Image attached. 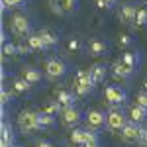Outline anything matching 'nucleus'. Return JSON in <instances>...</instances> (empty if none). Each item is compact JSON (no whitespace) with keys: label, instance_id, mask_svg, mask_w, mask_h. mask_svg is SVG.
<instances>
[{"label":"nucleus","instance_id":"f257e3e1","mask_svg":"<svg viewBox=\"0 0 147 147\" xmlns=\"http://www.w3.org/2000/svg\"><path fill=\"white\" fill-rule=\"evenodd\" d=\"M10 30L16 37H22V39H28L32 35V24H30V18L22 14V12H16L10 18Z\"/></svg>","mask_w":147,"mask_h":147},{"label":"nucleus","instance_id":"f03ea898","mask_svg":"<svg viewBox=\"0 0 147 147\" xmlns=\"http://www.w3.org/2000/svg\"><path fill=\"white\" fill-rule=\"evenodd\" d=\"M92 88H94V80H92L90 73L86 69H80L75 75V80H73V92L77 96H86Z\"/></svg>","mask_w":147,"mask_h":147},{"label":"nucleus","instance_id":"7ed1b4c3","mask_svg":"<svg viewBox=\"0 0 147 147\" xmlns=\"http://www.w3.org/2000/svg\"><path fill=\"white\" fill-rule=\"evenodd\" d=\"M18 127L22 134H34L39 127V122H37V112H32V110H22L20 116H18Z\"/></svg>","mask_w":147,"mask_h":147},{"label":"nucleus","instance_id":"20e7f679","mask_svg":"<svg viewBox=\"0 0 147 147\" xmlns=\"http://www.w3.org/2000/svg\"><path fill=\"white\" fill-rule=\"evenodd\" d=\"M43 73H45L47 79L57 80V79H61V77L67 73V65H65V63H63L59 57H51V59H47Z\"/></svg>","mask_w":147,"mask_h":147},{"label":"nucleus","instance_id":"39448f33","mask_svg":"<svg viewBox=\"0 0 147 147\" xmlns=\"http://www.w3.org/2000/svg\"><path fill=\"white\" fill-rule=\"evenodd\" d=\"M125 124H127V122H125V116L122 114V110L112 108L110 112L106 114V127H108L112 134H120V131L124 129Z\"/></svg>","mask_w":147,"mask_h":147},{"label":"nucleus","instance_id":"423d86ee","mask_svg":"<svg viewBox=\"0 0 147 147\" xmlns=\"http://www.w3.org/2000/svg\"><path fill=\"white\" fill-rule=\"evenodd\" d=\"M141 136H143V127H139L134 122H127L124 125V129L120 131V137H122L124 143H137L141 139Z\"/></svg>","mask_w":147,"mask_h":147},{"label":"nucleus","instance_id":"0eeeda50","mask_svg":"<svg viewBox=\"0 0 147 147\" xmlns=\"http://www.w3.org/2000/svg\"><path fill=\"white\" fill-rule=\"evenodd\" d=\"M59 122H61V125H65V127H75L80 122V110L77 106L63 108L61 114H59Z\"/></svg>","mask_w":147,"mask_h":147},{"label":"nucleus","instance_id":"6e6552de","mask_svg":"<svg viewBox=\"0 0 147 147\" xmlns=\"http://www.w3.org/2000/svg\"><path fill=\"white\" fill-rule=\"evenodd\" d=\"M49 4L57 16H63V14H73L77 10L79 0H49Z\"/></svg>","mask_w":147,"mask_h":147},{"label":"nucleus","instance_id":"1a4fd4ad","mask_svg":"<svg viewBox=\"0 0 147 147\" xmlns=\"http://www.w3.org/2000/svg\"><path fill=\"white\" fill-rule=\"evenodd\" d=\"M104 98H106V102L110 106H120V104L125 102V92L122 88H118V86H108L104 90Z\"/></svg>","mask_w":147,"mask_h":147},{"label":"nucleus","instance_id":"9d476101","mask_svg":"<svg viewBox=\"0 0 147 147\" xmlns=\"http://www.w3.org/2000/svg\"><path fill=\"white\" fill-rule=\"evenodd\" d=\"M106 125V114L100 110H88L86 112V127L88 129H100Z\"/></svg>","mask_w":147,"mask_h":147},{"label":"nucleus","instance_id":"9b49d317","mask_svg":"<svg viewBox=\"0 0 147 147\" xmlns=\"http://www.w3.org/2000/svg\"><path fill=\"white\" fill-rule=\"evenodd\" d=\"M137 10L139 8H136V4H124L122 8H120V12H118V18H120V22L125 24V26H129V24H136V16H137Z\"/></svg>","mask_w":147,"mask_h":147},{"label":"nucleus","instance_id":"f8f14e48","mask_svg":"<svg viewBox=\"0 0 147 147\" xmlns=\"http://www.w3.org/2000/svg\"><path fill=\"white\" fill-rule=\"evenodd\" d=\"M112 75L118 77V79H129V77L134 75V67L125 65L122 59H118V61L112 63Z\"/></svg>","mask_w":147,"mask_h":147},{"label":"nucleus","instance_id":"ddd939ff","mask_svg":"<svg viewBox=\"0 0 147 147\" xmlns=\"http://www.w3.org/2000/svg\"><path fill=\"white\" fill-rule=\"evenodd\" d=\"M86 51H88V55H92V57H100V55H106L108 45H106V41H102V39H90L88 45H86Z\"/></svg>","mask_w":147,"mask_h":147},{"label":"nucleus","instance_id":"4468645a","mask_svg":"<svg viewBox=\"0 0 147 147\" xmlns=\"http://www.w3.org/2000/svg\"><path fill=\"white\" fill-rule=\"evenodd\" d=\"M55 100L63 106V108H69V106H75V100H77V94L69 90H57L55 92Z\"/></svg>","mask_w":147,"mask_h":147},{"label":"nucleus","instance_id":"2eb2a0df","mask_svg":"<svg viewBox=\"0 0 147 147\" xmlns=\"http://www.w3.org/2000/svg\"><path fill=\"white\" fill-rule=\"evenodd\" d=\"M22 79L28 80L30 84H37L39 80L43 79V75H41L37 69H34V67H24L22 69Z\"/></svg>","mask_w":147,"mask_h":147},{"label":"nucleus","instance_id":"dca6fc26","mask_svg":"<svg viewBox=\"0 0 147 147\" xmlns=\"http://www.w3.org/2000/svg\"><path fill=\"white\" fill-rule=\"evenodd\" d=\"M129 120H131L134 124H141V122H145V120H147V108H141V106L134 104V106L129 108Z\"/></svg>","mask_w":147,"mask_h":147},{"label":"nucleus","instance_id":"f3484780","mask_svg":"<svg viewBox=\"0 0 147 147\" xmlns=\"http://www.w3.org/2000/svg\"><path fill=\"white\" fill-rule=\"evenodd\" d=\"M88 73H90L94 84H96V82H102L104 77H106V65H102V63H94V65H90Z\"/></svg>","mask_w":147,"mask_h":147},{"label":"nucleus","instance_id":"a211bd4d","mask_svg":"<svg viewBox=\"0 0 147 147\" xmlns=\"http://www.w3.org/2000/svg\"><path fill=\"white\" fill-rule=\"evenodd\" d=\"M14 145V134H12V127L6 122L2 124V139H0V147H12Z\"/></svg>","mask_w":147,"mask_h":147},{"label":"nucleus","instance_id":"6ab92c4d","mask_svg":"<svg viewBox=\"0 0 147 147\" xmlns=\"http://www.w3.org/2000/svg\"><path fill=\"white\" fill-rule=\"evenodd\" d=\"M26 43L30 45V49H32V51H41V49H47L39 34H32L28 39H26Z\"/></svg>","mask_w":147,"mask_h":147},{"label":"nucleus","instance_id":"aec40b11","mask_svg":"<svg viewBox=\"0 0 147 147\" xmlns=\"http://www.w3.org/2000/svg\"><path fill=\"white\" fill-rule=\"evenodd\" d=\"M39 35H41V39H43L45 47H53V45L59 43V35H57L55 32H51V30H41Z\"/></svg>","mask_w":147,"mask_h":147},{"label":"nucleus","instance_id":"412c9836","mask_svg":"<svg viewBox=\"0 0 147 147\" xmlns=\"http://www.w3.org/2000/svg\"><path fill=\"white\" fill-rule=\"evenodd\" d=\"M30 82L28 80H24L22 77H18V79L12 80V92H16V94H26V92L30 90Z\"/></svg>","mask_w":147,"mask_h":147},{"label":"nucleus","instance_id":"4be33fe9","mask_svg":"<svg viewBox=\"0 0 147 147\" xmlns=\"http://www.w3.org/2000/svg\"><path fill=\"white\" fill-rule=\"evenodd\" d=\"M37 122H39L41 129L43 127H51V125H55V116H49V114H45L41 110V112H37Z\"/></svg>","mask_w":147,"mask_h":147},{"label":"nucleus","instance_id":"5701e85b","mask_svg":"<svg viewBox=\"0 0 147 147\" xmlns=\"http://www.w3.org/2000/svg\"><path fill=\"white\" fill-rule=\"evenodd\" d=\"M80 147H100V141H98V134H96V131H86L84 143H82Z\"/></svg>","mask_w":147,"mask_h":147},{"label":"nucleus","instance_id":"b1692460","mask_svg":"<svg viewBox=\"0 0 147 147\" xmlns=\"http://www.w3.org/2000/svg\"><path fill=\"white\" fill-rule=\"evenodd\" d=\"M84 137H86V131L84 129H73L71 131V143L73 145H82L84 143Z\"/></svg>","mask_w":147,"mask_h":147},{"label":"nucleus","instance_id":"393cba45","mask_svg":"<svg viewBox=\"0 0 147 147\" xmlns=\"http://www.w3.org/2000/svg\"><path fill=\"white\" fill-rule=\"evenodd\" d=\"M61 110H63V106L59 104L57 100H53V102H49L45 108H43V112L45 114H49V116H59L61 114Z\"/></svg>","mask_w":147,"mask_h":147},{"label":"nucleus","instance_id":"a878e982","mask_svg":"<svg viewBox=\"0 0 147 147\" xmlns=\"http://www.w3.org/2000/svg\"><path fill=\"white\" fill-rule=\"evenodd\" d=\"M136 26H139V28L147 26V8H139V10H137V16H136Z\"/></svg>","mask_w":147,"mask_h":147},{"label":"nucleus","instance_id":"bb28decb","mask_svg":"<svg viewBox=\"0 0 147 147\" xmlns=\"http://www.w3.org/2000/svg\"><path fill=\"white\" fill-rule=\"evenodd\" d=\"M2 53H4V57L18 55V45H14V43H4V45H2Z\"/></svg>","mask_w":147,"mask_h":147},{"label":"nucleus","instance_id":"cd10ccee","mask_svg":"<svg viewBox=\"0 0 147 147\" xmlns=\"http://www.w3.org/2000/svg\"><path fill=\"white\" fill-rule=\"evenodd\" d=\"M136 104H137V106H141V108H147V90H141L139 94H137Z\"/></svg>","mask_w":147,"mask_h":147},{"label":"nucleus","instance_id":"c85d7f7f","mask_svg":"<svg viewBox=\"0 0 147 147\" xmlns=\"http://www.w3.org/2000/svg\"><path fill=\"white\" fill-rule=\"evenodd\" d=\"M122 61H124L125 65H129V67H136L137 57L134 55V53H124V55H122Z\"/></svg>","mask_w":147,"mask_h":147},{"label":"nucleus","instance_id":"c756f323","mask_svg":"<svg viewBox=\"0 0 147 147\" xmlns=\"http://www.w3.org/2000/svg\"><path fill=\"white\" fill-rule=\"evenodd\" d=\"M10 98H12V90H8V88H2V96H0L2 106H6V104L10 102Z\"/></svg>","mask_w":147,"mask_h":147},{"label":"nucleus","instance_id":"7c9ffc66","mask_svg":"<svg viewBox=\"0 0 147 147\" xmlns=\"http://www.w3.org/2000/svg\"><path fill=\"white\" fill-rule=\"evenodd\" d=\"M116 2H118V0H96V6L104 10V8H110V6H114Z\"/></svg>","mask_w":147,"mask_h":147},{"label":"nucleus","instance_id":"2f4dec72","mask_svg":"<svg viewBox=\"0 0 147 147\" xmlns=\"http://www.w3.org/2000/svg\"><path fill=\"white\" fill-rule=\"evenodd\" d=\"M28 53H32V49H30V45L24 41V43H20L18 45V55H28Z\"/></svg>","mask_w":147,"mask_h":147},{"label":"nucleus","instance_id":"473e14b6","mask_svg":"<svg viewBox=\"0 0 147 147\" xmlns=\"http://www.w3.org/2000/svg\"><path fill=\"white\" fill-rule=\"evenodd\" d=\"M129 45H131V37L127 34L120 35V47H129Z\"/></svg>","mask_w":147,"mask_h":147},{"label":"nucleus","instance_id":"72a5a7b5","mask_svg":"<svg viewBox=\"0 0 147 147\" xmlns=\"http://www.w3.org/2000/svg\"><path fill=\"white\" fill-rule=\"evenodd\" d=\"M67 47H69V51H79V49H80V41H79V39H71Z\"/></svg>","mask_w":147,"mask_h":147},{"label":"nucleus","instance_id":"f704fd0d","mask_svg":"<svg viewBox=\"0 0 147 147\" xmlns=\"http://www.w3.org/2000/svg\"><path fill=\"white\" fill-rule=\"evenodd\" d=\"M35 147H53V143H51V141H37Z\"/></svg>","mask_w":147,"mask_h":147},{"label":"nucleus","instance_id":"c9c22d12","mask_svg":"<svg viewBox=\"0 0 147 147\" xmlns=\"http://www.w3.org/2000/svg\"><path fill=\"white\" fill-rule=\"evenodd\" d=\"M139 143L147 147V129H143V136H141V139H139Z\"/></svg>","mask_w":147,"mask_h":147},{"label":"nucleus","instance_id":"e433bc0d","mask_svg":"<svg viewBox=\"0 0 147 147\" xmlns=\"http://www.w3.org/2000/svg\"><path fill=\"white\" fill-rule=\"evenodd\" d=\"M143 90H147V77L143 79Z\"/></svg>","mask_w":147,"mask_h":147},{"label":"nucleus","instance_id":"4c0bfd02","mask_svg":"<svg viewBox=\"0 0 147 147\" xmlns=\"http://www.w3.org/2000/svg\"><path fill=\"white\" fill-rule=\"evenodd\" d=\"M12 147H22V145H18V143H14V145H12Z\"/></svg>","mask_w":147,"mask_h":147},{"label":"nucleus","instance_id":"58836bf2","mask_svg":"<svg viewBox=\"0 0 147 147\" xmlns=\"http://www.w3.org/2000/svg\"><path fill=\"white\" fill-rule=\"evenodd\" d=\"M145 2H147V0H145Z\"/></svg>","mask_w":147,"mask_h":147},{"label":"nucleus","instance_id":"ea45409f","mask_svg":"<svg viewBox=\"0 0 147 147\" xmlns=\"http://www.w3.org/2000/svg\"><path fill=\"white\" fill-rule=\"evenodd\" d=\"M143 147H145V145H143Z\"/></svg>","mask_w":147,"mask_h":147}]
</instances>
